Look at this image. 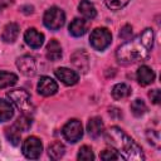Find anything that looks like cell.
Masks as SVG:
<instances>
[{
  "mask_svg": "<svg viewBox=\"0 0 161 161\" xmlns=\"http://www.w3.org/2000/svg\"><path fill=\"white\" fill-rule=\"evenodd\" d=\"M153 47L152 29H145L140 36L119 45L116 50V58L121 64H131L145 60Z\"/></svg>",
  "mask_w": 161,
  "mask_h": 161,
  "instance_id": "cell-1",
  "label": "cell"
},
{
  "mask_svg": "<svg viewBox=\"0 0 161 161\" xmlns=\"http://www.w3.org/2000/svg\"><path fill=\"white\" fill-rule=\"evenodd\" d=\"M106 142L119 155V157L128 161H142L145 155L142 148L119 127H111L104 133Z\"/></svg>",
  "mask_w": 161,
  "mask_h": 161,
  "instance_id": "cell-2",
  "label": "cell"
},
{
  "mask_svg": "<svg viewBox=\"0 0 161 161\" xmlns=\"http://www.w3.org/2000/svg\"><path fill=\"white\" fill-rule=\"evenodd\" d=\"M8 97L10 98V101L14 102V104L21 111L23 114H33L34 112V106L30 98V94L24 91V89H13L10 92H8Z\"/></svg>",
  "mask_w": 161,
  "mask_h": 161,
  "instance_id": "cell-3",
  "label": "cell"
},
{
  "mask_svg": "<svg viewBox=\"0 0 161 161\" xmlns=\"http://www.w3.org/2000/svg\"><path fill=\"white\" fill-rule=\"evenodd\" d=\"M44 25L50 30H58L60 29L65 23V14L62 9L53 6L48 9L43 16Z\"/></svg>",
  "mask_w": 161,
  "mask_h": 161,
  "instance_id": "cell-4",
  "label": "cell"
},
{
  "mask_svg": "<svg viewBox=\"0 0 161 161\" xmlns=\"http://www.w3.org/2000/svg\"><path fill=\"white\" fill-rule=\"evenodd\" d=\"M112 42V34L107 28H96L89 36V43L96 50H104Z\"/></svg>",
  "mask_w": 161,
  "mask_h": 161,
  "instance_id": "cell-5",
  "label": "cell"
},
{
  "mask_svg": "<svg viewBox=\"0 0 161 161\" xmlns=\"http://www.w3.org/2000/svg\"><path fill=\"white\" fill-rule=\"evenodd\" d=\"M62 133L64 136V138L70 142V143H75L77 141H79L83 136V127L80 121L78 119H70L68 121L62 130Z\"/></svg>",
  "mask_w": 161,
  "mask_h": 161,
  "instance_id": "cell-6",
  "label": "cell"
},
{
  "mask_svg": "<svg viewBox=\"0 0 161 161\" xmlns=\"http://www.w3.org/2000/svg\"><path fill=\"white\" fill-rule=\"evenodd\" d=\"M23 153L26 158H31V160H35L40 156L42 151H43V145L40 142V140L38 137H34V136H30L28 137L24 143H23Z\"/></svg>",
  "mask_w": 161,
  "mask_h": 161,
  "instance_id": "cell-7",
  "label": "cell"
},
{
  "mask_svg": "<svg viewBox=\"0 0 161 161\" xmlns=\"http://www.w3.org/2000/svg\"><path fill=\"white\" fill-rule=\"evenodd\" d=\"M18 69L26 77H33L36 73V62L31 55H23L16 59Z\"/></svg>",
  "mask_w": 161,
  "mask_h": 161,
  "instance_id": "cell-8",
  "label": "cell"
},
{
  "mask_svg": "<svg viewBox=\"0 0 161 161\" xmlns=\"http://www.w3.org/2000/svg\"><path fill=\"white\" fill-rule=\"evenodd\" d=\"M58 91V84L55 83V80H53L50 77H40L39 82H38V93L44 96V97H49L55 94Z\"/></svg>",
  "mask_w": 161,
  "mask_h": 161,
  "instance_id": "cell-9",
  "label": "cell"
},
{
  "mask_svg": "<svg viewBox=\"0 0 161 161\" xmlns=\"http://www.w3.org/2000/svg\"><path fill=\"white\" fill-rule=\"evenodd\" d=\"M55 75L59 80H62L65 86H73L79 80V75L77 72L69 69V68H57L55 69Z\"/></svg>",
  "mask_w": 161,
  "mask_h": 161,
  "instance_id": "cell-10",
  "label": "cell"
},
{
  "mask_svg": "<svg viewBox=\"0 0 161 161\" xmlns=\"http://www.w3.org/2000/svg\"><path fill=\"white\" fill-rule=\"evenodd\" d=\"M24 40H25V43H26L30 48L38 49V48H40V47L43 45V43H44V35H43L42 33H39L36 29L30 28V29H28V30L25 31V34H24Z\"/></svg>",
  "mask_w": 161,
  "mask_h": 161,
  "instance_id": "cell-11",
  "label": "cell"
},
{
  "mask_svg": "<svg viewBox=\"0 0 161 161\" xmlns=\"http://www.w3.org/2000/svg\"><path fill=\"white\" fill-rule=\"evenodd\" d=\"M70 60L73 63V65L75 68H78L79 70L82 72H87L88 70V67H89V58H88V54L83 50V49H79V50H75L72 57H70Z\"/></svg>",
  "mask_w": 161,
  "mask_h": 161,
  "instance_id": "cell-12",
  "label": "cell"
},
{
  "mask_svg": "<svg viewBox=\"0 0 161 161\" xmlns=\"http://www.w3.org/2000/svg\"><path fill=\"white\" fill-rule=\"evenodd\" d=\"M87 131L91 137L97 138L104 132V125L103 121L99 117H92L87 123Z\"/></svg>",
  "mask_w": 161,
  "mask_h": 161,
  "instance_id": "cell-13",
  "label": "cell"
},
{
  "mask_svg": "<svg viewBox=\"0 0 161 161\" xmlns=\"http://www.w3.org/2000/svg\"><path fill=\"white\" fill-rule=\"evenodd\" d=\"M137 80L141 86L151 84L155 80V72L147 65H141L137 69Z\"/></svg>",
  "mask_w": 161,
  "mask_h": 161,
  "instance_id": "cell-14",
  "label": "cell"
},
{
  "mask_svg": "<svg viewBox=\"0 0 161 161\" xmlns=\"http://www.w3.org/2000/svg\"><path fill=\"white\" fill-rule=\"evenodd\" d=\"M68 30L69 33L73 35V36H82L87 33L88 30V23L84 20V19H79V18H75L68 26Z\"/></svg>",
  "mask_w": 161,
  "mask_h": 161,
  "instance_id": "cell-15",
  "label": "cell"
},
{
  "mask_svg": "<svg viewBox=\"0 0 161 161\" xmlns=\"http://www.w3.org/2000/svg\"><path fill=\"white\" fill-rule=\"evenodd\" d=\"M19 25L16 23H9L4 30H3V34H1V39L5 42V43H14L19 35Z\"/></svg>",
  "mask_w": 161,
  "mask_h": 161,
  "instance_id": "cell-16",
  "label": "cell"
},
{
  "mask_svg": "<svg viewBox=\"0 0 161 161\" xmlns=\"http://www.w3.org/2000/svg\"><path fill=\"white\" fill-rule=\"evenodd\" d=\"M47 58L52 62H57L62 58V47L55 39H52L47 45Z\"/></svg>",
  "mask_w": 161,
  "mask_h": 161,
  "instance_id": "cell-17",
  "label": "cell"
},
{
  "mask_svg": "<svg viewBox=\"0 0 161 161\" xmlns=\"http://www.w3.org/2000/svg\"><path fill=\"white\" fill-rule=\"evenodd\" d=\"M131 93H132L131 87L126 83H118L112 88V97L116 101H122L125 98H128Z\"/></svg>",
  "mask_w": 161,
  "mask_h": 161,
  "instance_id": "cell-18",
  "label": "cell"
},
{
  "mask_svg": "<svg viewBox=\"0 0 161 161\" xmlns=\"http://www.w3.org/2000/svg\"><path fill=\"white\" fill-rule=\"evenodd\" d=\"M78 9H79V13H80L86 19H94L96 15H97V10H96L94 5H93L91 1H88V0H82V1L79 3Z\"/></svg>",
  "mask_w": 161,
  "mask_h": 161,
  "instance_id": "cell-19",
  "label": "cell"
},
{
  "mask_svg": "<svg viewBox=\"0 0 161 161\" xmlns=\"http://www.w3.org/2000/svg\"><path fill=\"white\" fill-rule=\"evenodd\" d=\"M14 116V108L9 101L0 98V122L9 121Z\"/></svg>",
  "mask_w": 161,
  "mask_h": 161,
  "instance_id": "cell-20",
  "label": "cell"
},
{
  "mask_svg": "<svg viewBox=\"0 0 161 161\" xmlns=\"http://www.w3.org/2000/svg\"><path fill=\"white\" fill-rule=\"evenodd\" d=\"M64 153H65V147L60 142H54L48 147V156L52 160H59L63 157Z\"/></svg>",
  "mask_w": 161,
  "mask_h": 161,
  "instance_id": "cell-21",
  "label": "cell"
},
{
  "mask_svg": "<svg viewBox=\"0 0 161 161\" xmlns=\"http://www.w3.org/2000/svg\"><path fill=\"white\" fill-rule=\"evenodd\" d=\"M18 82V75L11 72H0V89L14 86Z\"/></svg>",
  "mask_w": 161,
  "mask_h": 161,
  "instance_id": "cell-22",
  "label": "cell"
},
{
  "mask_svg": "<svg viewBox=\"0 0 161 161\" xmlns=\"http://www.w3.org/2000/svg\"><path fill=\"white\" fill-rule=\"evenodd\" d=\"M146 111H147V106L142 99L137 98L131 103V112L133 113V116L141 117V116H143L146 113Z\"/></svg>",
  "mask_w": 161,
  "mask_h": 161,
  "instance_id": "cell-23",
  "label": "cell"
},
{
  "mask_svg": "<svg viewBox=\"0 0 161 161\" xmlns=\"http://www.w3.org/2000/svg\"><path fill=\"white\" fill-rule=\"evenodd\" d=\"M30 126H31V118H30V116H28V114H21V116H19V117L16 118L15 123H14V127H16V128H18L19 131H21V132L28 131V130L30 128Z\"/></svg>",
  "mask_w": 161,
  "mask_h": 161,
  "instance_id": "cell-24",
  "label": "cell"
},
{
  "mask_svg": "<svg viewBox=\"0 0 161 161\" xmlns=\"http://www.w3.org/2000/svg\"><path fill=\"white\" fill-rule=\"evenodd\" d=\"M5 136L8 138V141L14 145V146H18L20 143V132L16 127L11 126V127H8L5 128Z\"/></svg>",
  "mask_w": 161,
  "mask_h": 161,
  "instance_id": "cell-25",
  "label": "cell"
},
{
  "mask_svg": "<svg viewBox=\"0 0 161 161\" xmlns=\"http://www.w3.org/2000/svg\"><path fill=\"white\" fill-rule=\"evenodd\" d=\"M77 157L80 161H92L94 158V155H93V151L89 146H82L79 148V152H78Z\"/></svg>",
  "mask_w": 161,
  "mask_h": 161,
  "instance_id": "cell-26",
  "label": "cell"
},
{
  "mask_svg": "<svg viewBox=\"0 0 161 161\" xmlns=\"http://www.w3.org/2000/svg\"><path fill=\"white\" fill-rule=\"evenodd\" d=\"M131 0H104V4L111 10H119L125 8Z\"/></svg>",
  "mask_w": 161,
  "mask_h": 161,
  "instance_id": "cell-27",
  "label": "cell"
},
{
  "mask_svg": "<svg viewBox=\"0 0 161 161\" xmlns=\"http://www.w3.org/2000/svg\"><path fill=\"white\" fill-rule=\"evenodd\" d=\"M99 157L104 161H109V160H117L119 158V155L114 151V150H103L99 153Z\"/></svg>",
  "mask_w": 161,
  "mask_h": 161,
  "instance_id": "cell-28",
  "label": "cell"
},
{
  "mask_svg": "<svg viewBox=\"0 0 161 161\" xmlns=\"http://www.w3.org/2000/svg\"><path fill=\"white\" fill-rule=\"evenodd\" d=\"M132 34H133L132 26L127 24V25H123V26L121 28V30H119V33H118V36H119L121 39H123V40H128V39H131Z\"/></svg>",
  "mask_w": 161,
  "mask_h": 161,
  "instance_id": "cell-29",
  "label": "cell"
},
{
  "mask_svg": "<svg viewBox=\"0 0 161 161\" xmlns=\"http://www.w3.org/2000/svg\"><path fill=\"white\" fill-rule=\"evenodd\" d=\"M146 137H147V140H148V142L151 145H153L156 147L160 146V135H158L157 131H153V130L152 131H147Z\"/></svg>",
  "mask_w": 161,
  "mask_h": 161,
  "instance_id": "cell-30",
  "label": "cell"
},
{
  "mask_svg": "<svg viewBox=\"0 0 161 161\" xmlns=\"http://www.w3.org/2000/svg\"><path fill=\"white\" fill-rule=\"evenodd\" d=\"M148 97H150V99L152 101V103L158 104L160 101H161V93H160V89H152V91L148 93Z\"/></svg>",
  "mask_w": 161,
  "mask_h": 161,
  "instance_id": "cell-31",
  "label": "cell"
},
{
  "mask_svg": "<svg viewBox=\"0 0 161 161\" xmlns=\"http://www.w3.org/2000/svg\"><path fill=\"white\" fill-rule=\"evenodd\" d=\"M13 3H14V0H0V10L13 5Z\"/></svg>",
  "mask_w": 161,
  "mask_h": 161,
  "instance_id": "cell-32",
  "label": "cell"
},
{
  "mask_svg": "<svg viewBox=\"0 0 161 161\" xmlns=\"http://www.w3.org/2000/svg\"><path fill=\"white\" fill-rule=\"evenodd\" d=\"M20 10H21L24 14H31L33 10H34V8H33L31 5H24V6H21Z\"/></svg>",
  "mask_w": 161,
  "mask_h": 161,
  "instance_id": "cell-33",
  "label": "cell"
}]
</instances>
